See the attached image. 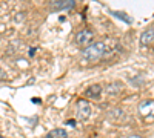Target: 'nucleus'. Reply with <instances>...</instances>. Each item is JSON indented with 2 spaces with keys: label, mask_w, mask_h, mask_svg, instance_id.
<instances>
[{
  "label": "nucleus",
  "mask_w": 154,
  "mask_h": 138,
  "mask_svg": "<svg viewBox=\"0 0 154 138\" xmlns=\"http://www.w3.org/2000/svg\"><path fill=\"white\" fill-rule=\"evenodd\" d=\"M119 91H120V86L119 84H111V86L106 87V92L108 94H116V92H119Z\"/></svg>",
  "instance_id": "9d476101"
},
{
  "label": "nucleus",
  "mask_w": 154,
  "mask_h": 138,
  "mask_svg": "<svg viewBox=\"0 0 154 138\" xmlns=\"http://www.w3.org/2000/svg\"><path fill=\"white\" fill-rule=\"evenodd\" d=\"M151 43H154V28H148L146 31L142 32V35H140V45L148 46Z\"/></svg>",
  "instance_id": "423d86ee"
},
{
  "label": "nucleus",
  "mask_w": 154,
  "mask_h": 138,
  "mask_svg": "<svg viewBox=\"0 0 154 138\" xmlns=\"http://www.w3.org/2000/svg\"><path fill=\"white\" fill-rule=\"evenodd\" d=\"M49 6L54 11H68L74 6V0H54L49 3Z\"/></svg>",
  "instance_id": "39448f33"
},
{
  "label": "nucleus",
  "mask_w": 154,
  "mask_h": 138,
  "mask_svg": "<svg viewBox=\"0 0 154 138\" xmlns=\"http://www.w3.org/2000/svg\"><path fill=\"white\" fill-rule=\"evenodd\" d=\"M0 138H3V137H2V135H0Z\"/></svg>",
  "instance_id": "ddd939ff"
},
{
  "label": "nucleus",
  "mask_w": 154,
  "mask_h": 138,
  "mask_svg": "<svg viewBox=\"0 0 154 138\" xmlns=\"http://www.w3.org/2000/svg\"><path fill=\"white\" fill-rule=\"evenodd\" d=\"M5 78H6V72L0 68V80H5Z\"/></svg>",
  "instance_id": "9b49d317"
},
{
  "label": "nucleus",
  "mask_w": 154,
  "mask_h": 138,
  "mask_svg": "<svg viewBox=\"0 0 154 138\" xmlns=\"http://www.w3.org/2000/svg\"><path fill=\"white\" fill-rule=\"evenodd\" d=\"M137 109H139L140 117L143 118L154 117V100H143L142 103H139Z\"/></svg>",
  "instance_id": "7ed1b4c3"
},
{
  "label": "nucleus",
  "mask_w": 154,
  "mask_h": 138,
  "mask_svg": "<svg viewBox=\"0 0 154 138\" xmlns=\"http://www.w3.org/2000/svg\"><path fill=\"white\" fill-rule=\"evenodd\" d=\"M126 138H143V137H140V135H130V137H126Z\"/></svg>",
  "instance_id": "f8f14e48"
},
{
  "label": "nucleus",
  "mask_w": 154,
  "mask_h": 138,
  "mask_svg": "<svg viewBox=\"0 0 154 138\" xmlns=\"http://www.w3.org/2000/svg\"><path fill=\"white\" fill-rule=\"evenodd\" d=\"M91 117V106L86 100H79L77 101V118L80 121H85Z\"/></svg>",
  "instance_id": "f03ea898"
},
{
  "label": "nucleus",
  "mask_w": 154,
  "mask_h": 138,
  "mask_svg": "<svg viewBox=\"0 0 154 138\" xmlns=\"http://www.w3.org/2000/svg\"><path fill=\"white\" fill-rule=\"evenodd\" d=\"M105 52H106V45L103 42H96L93 45L86 46L80 55L85 61H94V60H99Z\"/></svg>",
  "instance_id": "f257e3e1"
},
{
  "label": "nucleus",
  "mask_w": 154,
  "mask_h": 138,
  "mask_svg": "<svg viewBox=\"0 0 154 138\" xmlns=\"http://www.w3.org/2000/svg\"><path fill=\"white\" fill-rule=\"evenodd\" d=\"M45 138H68V134H66L65 129L57 128V129H54V131H51Z\"/></svg>",
  "instance_id": "6e6552de"
},
{
  "label": "nucleus",
  "mask_w": 154,
  "mask_h": 138,
  "mask_svg": "<svg viewBox=\"0 0 154 138\" xmlns=\"http://www.w3.org/2000/svg\"><path fill=\"white\" fill-rule=\"evenodd\" d=\"M112 16H116L117 19L125 20L126 23H133V19H131V17H128V16H125V12H112Z\"/></svg>",
  "instance_id": "1a4fd4ad"
},
{
  "label": "nucleus",
  "mask_w": 154,
  "mask_h": 138,
  "mask_svg": "<svg viewBox=\"0 0 154 138\" xmlns=\"http://www.w3.org/2000/svg\"><path fill=\"white\" fill-rule=\"evenodd\" d=\"M93 42V32L89 29H82L79 34L75 35V43L79 46H85V45H89Z\"/></svg>",
  "instance_id": "20e7f679"
},
{
  "label": "nucleus",
  "mask_w": 154,
  "mask_h": 138,
  "mask_svg": "<svg viewBox=\"0 0 154 138\" xmlns=\"http://www.w3.org/2000/svg\"><path fill=\"white\" fill-rule=\"evenodd\" d=\"M100 94H102V86H100V84H93V86H89L88 89H86V95H88V97L99 98Z\"/></svg>",
  "instance_id": "0eeeda50"
}]
</instances>
